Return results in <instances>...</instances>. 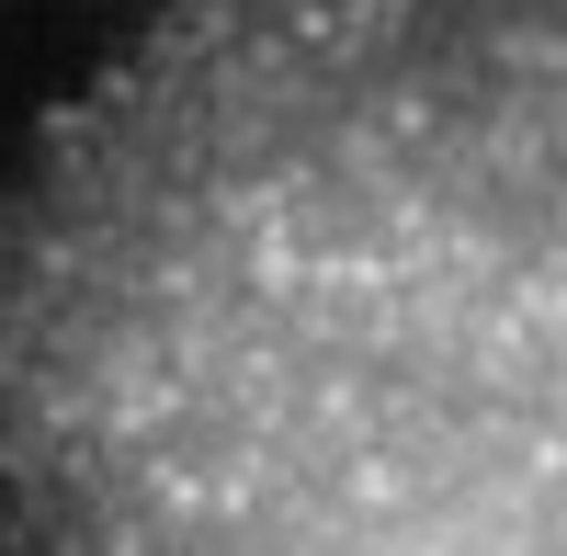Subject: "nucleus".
<instances>
[{
    "label": "nucleus",
    "instance_id": "nucleus-1",
    "mask_svg": "<svg viewBox=\"0 0 567 556\" xmlns=\"http://www.w3.org/2000/svg\"><path fill=\"white\" fill-rule=\"evenodd\" d=\"M0 556H567V0H159L0 171Z\"/></svg>",
    "mask_w": 567,
    "mask_h": 556
}]
</instances>
